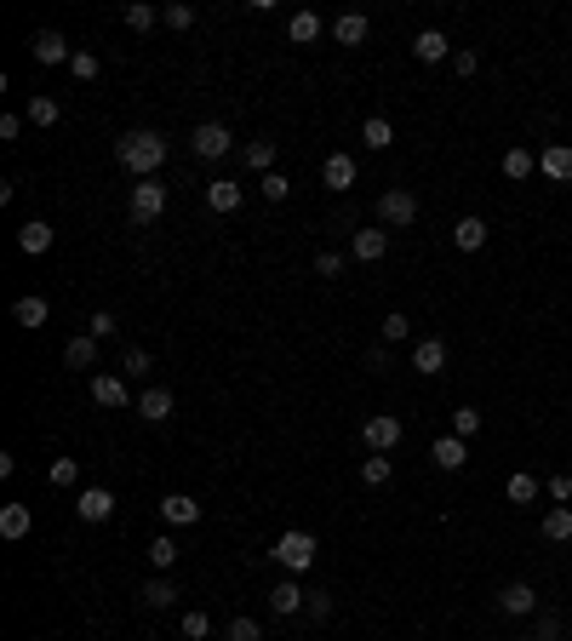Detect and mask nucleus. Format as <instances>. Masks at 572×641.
Returning a JSON list of instances; mask_svg holds the SVG:
<instances>
[{
    "label": "nucleus",
    "mask_w": 572,
    "mask_h": 641,
    "mask_svg": "<svg viewBox=\"0 0 572 641\" xmlns=\"http://www.w3.org/2000/svg\"><path fill=\"white\" fill-rule=\"evenodd\" d=\"M429 458H436V464H441V470H446V476H453V470H463V464H470V447H463V441H458V435H441V441H436V447H429Z\"/></svg>",
    "instance_id": "nucleus-20"
},
{
    "label": "nucleus",
    "mask_w": 572,
    "mask_h": 641,
    "mask_svg": "<svg viewBox=\"0 0 572 641\" xmlns=\"http://www.w3.org/2000/svg\"><path fill=\"white\" fill-rule=\"evenodd\" d=\"M361 144H366V149H390V144H395V127H390L383 115H373V120L361 127Z\"/></svg>",
    "instance_id": "nucleus-34"
},
{
    "label": "nucleus",
    "mask_w": 572,
    "mask_h": 641,
    "mask_svg": "<svg viewBox=\"0 0 572 641\" xmlns=\"http://www.w3.org/2000/svg\"><path fill=\"white\" fill-rule=\"evenodd\" d=\"M224 641H264V630H258V619H229Z\"/></svg>",
    "instance_id": "nucleus-39"
},
{
    "label": "nucleus",
    "mask_w": 572,
    "mask_h": 641,
    "mask_svg": "<svg viewBox=\"0 0 572 641\" xmlns=\"http://www.w3.org/2000/svg\"><path fill=\"white\" fill-rule=\"evenodd\" d=\"M498 607H504V613H515V619H527V613H538V590L532 584H504L498 590Z\"/></svg>",
    "instance_id": "nucleus-15"
},
{
    "label": "nucleus",
    "mask_w": 572,
    "mask_h": 641,
    "mask_svg": "<svg viewBox=\"0 0 572 641\" xmlns=\"http://www.w3.org/2000/svg\"><path fill=\"white\" fill-rule=\"evenodd\" d=\"M538 172H544L550 183H572V144H550L538 155Z\"/></svg>",
    "instance_id": "nucleus-13"
},
{
    "label": "nucleus",
    "mask_w": 572,
    "mask_h": 641,
    "mask_svg": "<svg viewBox=\"0 0 572 641\" xmlns=\"http://www.w3.org/2000/svg\"><path fill=\"white\" fill-rule=\"evenodd\" d=\"M69 75H75L81 86H86V81H98V58H92V52H75V58H69Z\"/></svg>",
    "instance_id": "nucleus-44"
},
{
    "label": "nucleus",
    "mask_w": 572,
    "mask_h": 641,
    "mask_svg": "<svg viewBox=\"0 0 572 641\" xmlns=\"http://www.w3.org/2000/svg\"><path fill=\"white\" fill-rule=\"evenodd\" d=\"M315 550H321V544H315V533H281L269 556L281 561L286 573H309V567H315Z\"/></svg>",
    "instance_id": "nucleus-2"
},
{
    "label": "nucleus",
    "mask_w": 572,
    "mask_h": 641,
    "mask_svg": "<svg viewBox=\"0 0 572 641\" xmlns=\"http://www.w3.org/2000/svg\"><path fill=\"white\" fill-rule=\"evenodd\" d=\"M57 115H64V109H57V98H46V92H35V98H29V109H23L29 127H57Z\"/></svg>",
    "instance_id": "nucleus-27"
},
{
    "label": "nucleus",
    "mask_w": 572,
    "mask_h": 641,
    "mask_svg": "<svg viewBox=\"0 0 572 641\" xmlns=\"http://www.w3.org/2000/svg\"><path fill=\"white\" fill-rule=\"evenodd\" d=\"M241 161L269 178V172H275V138H252V144H241Z\"/></svg>",
    "instance_id": "nucleus-25"
},
{
    "label": "nucleus",
    "mask_w": 572,
    "mask_h": 641,
    "mask_svg": "<svg viewBox=\"0 0 572 641\" xmlns=\"http://www.w3.org/2000/svg\"><path fill=\"white\" fill-rule=\"evenodd\" d=\"M154 23H161V12H154V6H144V0H132V6H127V29H132V35H149Z\"/></svg>",
    "instance_id": "nucleus-35"
},
{
    "label": "nucleus",
    "mask_w": 572,
    "mask_h": 641,
    "mask_svg": "<svg viewBox=\"0 0 572 641\" xmlns=\"http://www.w3.org/2000/svg\"><path fill=\"white\" fill-rule=\"evenodd\" d=\"M521 641H538V636H521Z\"/></svg>",
    "instance_id": "nucleus-55"
},
{
    "label": "nucleus",
    "mask_w": 572,
    "mask_h": 641,
    "mask_svg": "<svg viewBox=\"0 0 572 641\" xmlns=\"http://www.w3.org/2000/svg\"><path fill=\"white\" fill-rule=\"evenodd\" d=\"M166 138L161 132H149V127H137V132H127V138H115V161L132 172V178H154L161 172V161H166Z\"/></svg>",
    "instance_id": "nucleus-1"
},
{
    "label": "nucleus",
    "mask_w": 572,
    "mask_h": 641,
    "mask_svg": "<svg viewBox=\"0 0 572 641\" xmlns=\"http://www.w3.org/2000/svg\"><path fill=\"white\" fill-rule=\"evenodd\" d=\"M137 601H144V607H154V613H166V607L178 601V584H172V578H166V573H154L149 584L137 590Z\"/></svg>",
    "instance_id": "nucleus-18"
},
{
    "label": "nucleus",
    "mask_w": 572,
    "mask_h": 641,
    "mask_svg": "<svg viewBox=\"0 0 572 641\" xmlns=\"http://www.w3.org/2000/svg\"><path fill=\"white\" fill-rule=\"evenodd\" d=\"M29 52H35V64H69V40L64 35H57V29H40V35L35 40H29Z\"/></svg>",
    "instance_id": "nucleus-12"
},
{
    "label": "nucleus",
    "mask_w": 572,
    "mask_h": 641,
    "mask_svg": "<svg viewBox=\"0 0 572 641\" xmlns=\"http://www.w3.org/2000/svg\"><path fill=\"white\" fill-rule=\"evenodd\" d=\"M475 64H481L475 52H453V69H458V75H475Z\"/></svg>",
    "instance_id": "nucleus-54"
},
{
    "label": "nucleus",
    "mask_w": 572,
    "mask_h": 641,
    "mask_svg": "<svg viewBox=\"0 0 572 641\" xmlns=\"http://www.w3.org/2000/svg\"><path fill=\"white\" fill-rule=\"evenodd\" d=\"M321 183H327L332 195L355 190V155H327V166H321Z\"/></svg>",
    "instance_id": "nucleus-14"
},
{
    "label": "nucleus",
    "mask_w": 572,
    "mask_h": 641,
    "mask_svg": "<svg viewBox=\"0 0 572 641\" xmlns=\"http://www.w3.org/2000/svg\"><path fill=\"white\" fill-rule=\"evenodd\" d=\"M189 149L200 155V161H224V155H235V138H229L224 120H207V127L189 132Z\"/></svg>",
    "instance_id": "nucleus-3"
},
{
    "label": "nucleus",
    "mask_w": 572,
    "mask_h": 641,
    "mask_svg": "<svg viewBox=\"0 0 572 641\" xmlns=\"http://www.w3.org/2000/svg\"><path fill=\"white\" fill-rule=\"evenodd\" d=\"M361 441L373 447V452H390V447H400V418H395V413H378V418H366V424H361Z\"/></svg>",
    "instance_id": "nucleus-6"
},
{
    "label": "nucleus",
    "mask_w": 572,
    "mask_h": 641,
    "mask_svg": "<svg viewBox=\"0 0 572 641\" xmlns=\"http://www.w3.org/2000/svg\"><path fill=\"white\" fill-rule=\"evenodd\" d=\"M46 476H52V487H75V481H81V464H75V458H52Z\"/></svg>",
    "instance_id": "nucleus-41"
},
{
    "label": "nucleus",
    "mask_w": 572,
    "mask_h": 641,
    "mask_svg": "<svg viewBox=\"0 0 572 641\" xmlns=\"http://www.w3.org/2000/svg\"><path fill=\"white\" fill-rule=\"evenodd\" d=\"M86 333H92V338L103 343V338H115V333H120V321L110 316V309H98V316H92V326H86Z\"/></svg>",
    "instance_id": "nucleus-46"
},
{
    "label": "nucleus",
    "mask_w": 572,
    "mask_h": 641,
    "mask_svg": "<svg viewBox=\"0 0 572 641\" xmlns=\"http://www.w3.org/2000/svg\"><path fill=\"white\" fill-rule=\"evenodd\" d=\"M304 607H309V619H327V613H332V596H327V590H315Z\"/></svg>",
    "instance_id": "nucleus-50"
},
{
    "label": "nucleus",
    "mask_w": 572,
    "mask_h": 641,
    "mask_svg": "<svg viewBox=\"0 0 572 641\" xmlns=\"http://www.w3.org/2000/svg\"><path fill=\"white\" fill-rule=\"evenodd\" d=\"M64 361H69L75 372H81V367H98V338H92V333H75V338L64 343Z\"/></svg>",
    "instance_id": "nucleus-23"
},
{
    "label": "nucleus",
    "mask_w": 572,
    "mask_h": 641,
    "mask_svg": "<svg viewBox=\"0 0 572 641\" xmlns=\"http://www.w3.org/2000/svg\"><path fill=\"white\" fill-rule=\"evenodd\" d=\"M137 418H144V424H166V418H172V389L166 384H154V389H144V396H137V406H132Z\"/></svg>",
    "instance_id": "nucleus-8"
},
{
    "label": "nucleus",
    "mask_w": 572,
    "mask_h": 641,
    "mask_svg": "<svg viewBox=\"0 0 572 641\" xmlns=\"http://www.w3.org/2000/svg\"><path fill=\"white\" fill-rule=\"evenodd\" d=\"M178 544H172V533H161V539H149V561H154V573H172L178 567Z\"/></svg>",
    "instance_id": "nucleus-30"
},
{
    "label": "nucleus",
    "mask_w": 572,
    "mask_h": 641,
    "mask_svg": "<svg viewBox=\"0 0 572 641\" xmlns=\"http://www.w3.org/2000/svg\"><path fill=\"white\" fill-rule=\"evenodd\" d=\"M361 361H366V372H390V343H373Z\"/></svg>",
    "instance_id": "nucleus-49"
},
{
    "label": "nucleus",
    "mask_w": 572,
    "mask_h": 641,
    "mask_svg": "<svg viewBox=\"0 0 572 641\" xmlns=\"http://www.w3.org/2000/svg\"><path fill=\"white\" fill-rule=\"evenodd\" d=\"M127 212H132V224H154V218L166 212V183H154V178L132 183V200H127Z\"/></svg>",
    "instance_id": "nucleus-5"
},
{
    "label": "nucleus",
    "mask_w": 572,
    "mask_h": 641,
    "mask_svg": "<svg viewBox=\"0 0 572 641\" xmlns=\"http://www.w3.org/2000/svg\"><path fill=\"white\" fill-rule=\"evenodd\" d=\"M544 539H550V544H567V539H572V510H567V504H555V510L544 515Z\"/></svg>",
    "instance_id": "nucleus-32"
},
{
    "label": "nucleus",
    "mask_w": 572,
    "mask_h": 641,
    "mask_svg": "<svg viewBox=\"0 0 572 641\" xmlns=\"http://www.w3.org/2000/svg\"><path fill=\"white\" fill-rule=\"evenodd\" d=\"M475 430H481V413H475V406H458V413H453V435H458V441H470Z\"/></svg>",
    "instance_id": "nucleus-40"
},
{
    "label": "nucleus",
    "mask_w": 572,
    "mask_h": 641,
    "mask_svg": "<svg viewBox=\"0 0 572 641\" xmlns=\"http://www.w3.org/2000/svg\"><path fill=\"white\" fill-rule=\"evenodd\" d=\"M538 641H561V619H555V613L538 619Z\"/></svg>",
    "instance_id": "nucleus-51"
},
{
    "label": "nucleus",
    "mask_w": 572,
    "mask_h": 641,
    "mask_svg": "<svg viewBox=\"0 0 572 641\" xmlns=\"http://www.w3.org/2000/svg\"><path fill=\"white\" fill-rule=\"evenodd\" d=\"M161 23L178 35V29H189V23H195V6H183V0H178V6H161Z\"/></svg>",
    "instance_id": "nucleus-42"
},
{
    "label": "nucleus",
    "mask_w": 572,
    "mask_h": 641,
    "mask_svg": "<svg viewBox=\"0 0 572 641\" xmlns=\"http://www.w3.org/2000/svg\"><path fill=\"white\" fill-rule=\"evenodd\" d=\"M532 172H538V155H532V149H509V155H504V178L521 183V178H532Z\"/></svg>",
    "instance_id": "nucleus-33"
},
{
    "label": "nucleus",
    "mask_w": 572,
    "mask_h": 641,
    "mask_svg": "<svg viewBox=\"0 0 572 641\" xmlns=\"http://www.w3.org/2000/svg\"><path fill=\"white\" fill-rule=\"evenodd\" d=\"M412 372H424V378L446 372V338H418L412 343Z\"/></svg>",
    "instance_id": "nucleus-9"
},
{
    "label": "nucleus",
    "mask_w": 572,
    "mask_h": 641,
    "mask_svg": "<svg viewBox=\"0 0 572 641\" xmlns=\"http://www.w3.org/2000/svg\"><path fill=\"white\" fill-rule=\"evenodd\" d=\"M120 367H127V378H144L154 361H149V350H127V355H120Z\"/></svg>",
    "instance_id": "nucleus-47"
},
{
    "label": "nucleus",
    "mask_w": 572,
    "mask_h": 641,
    "mask_svg": "<svg viewBox=\"0 0 572 641\" xmlns=\"http://www.w3.org/2000/svg\"><path fill=\"white\" fill-rule=\"evenodd\" d=\"M292 195V178H286V172H269V178H264V200H286Z\"/></svg>",
    "instance_id": "nucleus-48"
},
{
    "label": "nucleus",
    "mask_w": 572,
    "mask_h": 641,
    "mask_svg": "<svg viewBox=\"0 0 572 641\" xmlns=\"http://www.w3.org/2000/svg\"><path fill=\"white\" fill-rule=\"evenodd\" d=\"M309 596H304V590L298 584H292V578H281V584H275L269 590V607H275V613H298V607H304Z\"/></svg>",
    "instance_id": "nucleus-31"
},
{
    "label": "nucleus",
    "mask_w": 572,
    "mask_h": 641,
    "mask_svg": "<svg viewBox=\"0 0 572 641\" xmlns=\"http://www.w3.org/2000/svg\"><path fill=\"white\" fill-rule=\"evenodd\" d=\"M46 316H52V304H46L40 292H35V298H18V304H12V321H18L23 333H40V326H46Z\"/></svg>",
    "instance_id": "nucleus-17"
},
{
    "label": "nucleus",
    "mask_w": 572,
    "mask_h": 641,
    "mask_svg": "<svg viewBox=\"0 0 572 641\" xmlns=\"http://www.w3.org/2000/svg\"><path fill=\"white\" fill-rule=\"evenodd\" d=\"M75 515H81V521H110V515H115V493L110 487H81Z\"/></svg>",
    "instance_id": "nucleus-7"
},
{
    "label": "nucleus",
    "mask_w": 572,
    "mask_h": 641,
    "mask_svg": "<svg viewBox=\"0 0 572 641\" xmlns=\"http://www.w3.org/2000/svg\"><path fill=\"white\" fill-rule=\"evenodd\" d=\"M241 183H229V178H218V183H207V207L212 212H241Z\"/></svg>",
    "instance_id": "nucleus-24"
},
{
    "label": "nucleus",
    "mask_w": 572,
    "mask_h": 641,
    "mask_svg": "<svg viewBox=\"0 0 572 641\" xmlns=\"http://www.w3.org/2000/svg\"><path fill=\"white\" fill-rule=\"evenodd\" d=\"M378 218L390 229H412V224H418V195H412V190H383L378 195Z\"/></svg>",
    "instance_id": "nucleus-4"
},
{
    "label": "nucleus",
    "mask_w": 572,
    "mask_h": 641,
    "mask_svg": "<svg viewBox=\"0 0 572 641\" xmlns=\"http://www.w3.org/2000/svg\"><path fill=\"white\" fill-rule=\"evenodd\" d=\"M412 52H418V58H424V64H441V58H446V52H453V46H446V35H441V29H424V35H418V40H412Z\"/></svg>",
    "instance_id": "nucleus-29"
},
{
    "label": "nucleus",
    "mask_w": 572,
    "mask_h": 641,
    "mask_svg": "<svg viewBox=\"0 0 572 641\" xmlns=\"http://www.w3.org/2000/svg\"><path fill=\"white\" fill-rule=\"evenodd\" d=\"M18 132H23L18 115H0V138H6V144H18Z\"/></svg>",
    "instance_id": "nucleus-53"
},
{
    "label": "nucleus",
    "mask_w": 572,
    "mask_h": 641,
    "mask_svg": "<svg viewBox=\"0 0 572 641\" xmlns=\"http://www.w3.org/2000/svg\"><path fill=\"white\" fill-rule=\"evenodd\" d=\"M504 498H509V504H532V498H538V481H532V476H509Z\"/></svg>",
    "instance_id": "nucleus-37"
},
{
    "label": "nucleus",
    "mask_w": 572,
    "mask_h": 641,
    "mask_svg": "<svg viewBox=\"0 0 572 641\" xmlns=\"http://www.w3.org/2000/svg\"><path fill=\"white\" fill-rule=\"evenodd\" d=\"M390 470H395V464L383 458V452H373V458H361V481H366V487H383V481H390Z\"/></svg>",
    "instance_id": "nucleus-36"
},
{
    "label": "nucleus",
    "mask_w": 572,
    "mask_h": 641,
    "mask_svg": "<svg viewBox=\"0 0 572 641\" xmlns=\"http://www.w3.org/2000/svg\"><path fill=\"white\" fill-rule=\"evenodd\" d=\"M487 236H492V229H487V218H458V224H453V241H458V253H481V246H487Z\"/></svg>",
    "instance_id": "nucleus-16"
},
{
    "label": "nucleus",
    "mask_w": 572,
    "mask_h": 641,
    "mask_svg": "<svg viewBox=\"0 0 572 641\" xmlns=\"http://www.w3.org/2000/svg\"><path fill=\"white\" fill-rule=\"evenodd\" d=\"M315 275L321 280H338V275H344V253H315Z\"/></svg>",
    "instance_id": "nucleus-45"
},
{
    "label": "nucleus",
    "mask_w": 572,
    "mask_h": 641,
    "mask_svg": "<svg viewBox=\"0 0 572 641\" xmlns=\"http://www.w3.org/2000/svg\"><path fill=\"white\" fill-rule=\"evenodd\" d=\"M366 35H373V23H366L361 12H344V18H332V40H338V46H361Z\"/></svg>",
    "instance_id": "nucleus-22"
},
{
    "label": "nucleus",
    "mask_w": 572,
    "mask_h": 641,
    "mask_svg": "<svg viewBox=\"0 0 572 641\" xmlns=\"http://www.w3.org/2000/svg\"><path fill=\"white\" fill-rule=\"evenodd\" d=\"M550 498H555V504H567V498H572V476H550Z\"/></svg>",
    "instance_id": "nucleus-52"
},
{
    "label": "nucleus",
    "mask_w": 572,
    "mask_h": 641,
    "mask_svg": "<svg viewBox=\"0 0 572 641\" xmlns=\"http://www.w3.org/2000/svg\"><path fill=\"white\" fill-rule=\"evenodd\" d=\"M355 263H378L383 253H390V236H383V229H355Z\"/></svg>",
    "instance_id": "nucleus-19"
},
{
    "label": "nucleus",
    "mask_w": 572,
    "mask_h": 641,
    "mask_svg": "<svg viewBox=\"0 0 572 641\" xmlns=\"http://www.w3.org/2000/svg\"><path fill=\"white\" fill-rule=\"evenodd\" d=\"M178 630H183V641H207V636H212V619H207V613H183Z\"/></svg>",
    "instance_id": "nucleus-43"
},
{
    "label": "nucleus",
    "mask_w": 572,
    "mask_h": 641,
    "mask_svg": "<svg viewBox=\"0 0 572 641\" xmlns=\"http://www.w3.org/2000/svg\"><path fill=\"white\" fill-rule=\"evenodd\" d=\"M321 29H327V23H321L315 12H298V18L286 23V35H292V46H315V40H321Z\"/></svg>",
    "instance_id": "nucleus-28"
},
{
    "label": "nucleus",
    "mask_w": 572,
    "mask_h": 641,
    "mask_svg": "<svg viewBox=\"0 0 572 641\" xmlns=\"http://www.w3.org/2000/svg\"><path fill=\"white\" fill-rule=\"evenodd\" d=\"M29 527H35L29 504H0V539H29Z\"/></svg>",
    "instance_id": "nucleus-21"
},
{
    "label": "nucleus",
    "mask_w": 572,
    "mask_h": 641,
    "mask_svg": "<svg viewBox=\"0 0 572 641\" xmlns=\"http://www.w3.org/2000/svg\"><path fill=\"white\" fill-rule=\"evenodd\" d=\"M92 401H98V406H137L120 372H98V378H92Z\"/></svg>",
    "instance_id": "nucleus-10"
},
{
    "label": "nucleus",
    "mask_w": 572,
    "mask_h": 641,
    "mask_svg": "<svg viewBox=\"0 0 572 641\" xmlns=\"http://www.w3.org/2000/svg\"><path fill=\"white\" fill-rule=\"evenodd\" d=\"M378 333H383V343H407V338H412V321L395 309V316H383V326H378Z\"/></svg>",
    "instance_id": "nucleus-38"
},
{
    "label": "nucleus",
    "mask_w": 572,
    "mask_h": 641,
    "mask_svg": "<svg viewBox=\"0 0 572 641\" xmlns=\"http://www.w3.org/2000/svg\"><path fill=\"white\" fill-rule=\"evenodd\" d=\"M161 521H166V527H195V521H200V504H195L189 493H166V498H161Z\"/></svg>",
    "instance_id": "nucleus-11"
},
{
    "label": "nucleus",
    "mask_w": 572,
    "mask_h": 641,
    "mask_svg": "<svg viewBox=\"0 0 572 641\" xmlns=\"http://www.w3.org/2000/svg\"><path fill=\"white\" fill-rule=\"evenodd\" d=\"M18 246H23L29 258H40L46 246H52V224H40V218H29V224L18 229Z\"/></svg>",
    "instance_id": "nucleus-26"
}]
</instances>
